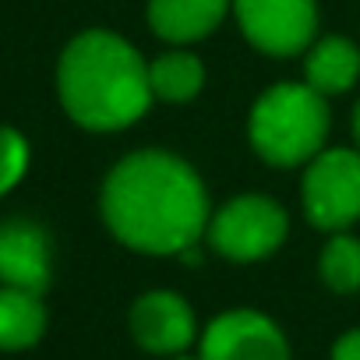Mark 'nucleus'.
<instances>
[{
  "label": "nucleus",
  "mask_w": 360,
  "mask_h": 360,
  "mask_svg": "<svg viewBox=\"0 0 360 360\" xmlns=\"http://www.w3.org/2000/svg\"><path fill=\"white\" fill-rule=\"evenodd\" d=\"M110 233L141 255H180L209 230V195L195 166L169 152H131L103 184Z\"/></svg>",
  "instance_id": "f257e3e1"
},
{
  "label": "nucleus",
  "mask_w": 360,
  "mask_h": 360,
  "mask_svg": "<svg viewBox=\"0 0 360 360\" xmlns=\"http://www.w3.org/2000/svg\"><path fill=\"white\" fill-rule=\"evenodd\" d=\"M57 89L68 117L89 131H120L145 117L155 99L148 64L127 39L103 29L68 43L57 68Z\"/></svg>",
  "instance_id": "f03ea898"
},
{
  "label": "nucleus",
  "mask_w": 360,
  "mask_h": 360,
  "mask_svg": "<svg viewBox=\"0 0 360 360\" xmlns=\"http://www.w3.org/2000/svg\"><path fill=\"white\" fill-rule=\"evenodd\" d=\"M328 134V106L318 89L307 82L272 85L251 110L248 138L269 166H300L311 162Z\"/></svg>",
  "instance_id": "7ed1b4c3"
},
{
  "label": "nucleus",
  "mask_w": 360,
  "mask_h": 360,
  "mask_svg": "<svg viewBox=\"0 0 360 360\" xmlns=\"http://www.w3.org/2000/svg\"><path fill=\"white\" fill-rule=\"evenodd\" d=\"M290 219L279 202L265 195H237L209 219V244L230 262L269 258L286 240Z\"/></svg>",
  "instance_id": "20e7f679"
},
{
  "label": "nucleus",
  "mask_w": 360,
  "mask_h": 360,
  "mask_svg": "<svg viewBox=\"0 0 360 360\" xmlns=\"http://www.w3.org/2000/svg\"><path fill=\"white\" fill-rule=\"evenodd\" d=\"M304 212L318 230H346L360 219V152L328 148L307 162Z\"/></svg>",
  "instance_id": "39448f33"
},
{
  "label": "nucleus",
  "mask_w": 360,
  "mask_h": 360,
  "mask_svg": "<svg viewBox=\"0 0 360 360\" xmlns=\"http://www.w3.org/2000/svg\"><path fill=\"white\" fill-rule=\"evenodd\" d=\"M244 39L269 57L304 53L318 29L314 0H233Z\"/></svg>",
  "instance_id": "423d86ee"
},
{
  "label": "nucleus",
  "mask_w": 360,
  "mask_h": 360,
  "mask_svg": "<svg viewBox=\"0 0 360 360\" xmlns=\"http://www.w3.org/2000/svg\"><path fill=\"white\" fill-rule=\"evenodd\" d=\"M202 360H290L276 321L258 311H226L202 335Z\"/></svg>",
  "instance_id": "0eeeda50"
},
{
  "label": "nucleus",
  "mask_w": 360,
  "mask_h": 360,
  "mask_svg": "<svg viewBox=\"0 0 360 360\" xmlns=\"http://www.w3.org/2000/svg\"><path fill=\"white\" fill-rule=\"evenodd\" d=\"M131 332L148 353H180L195 339V314L184 297L152 290L131 307Z\"/></svg>",
  "instance_id": "6e6552de"
},
{
  "label": "nucleus",
  "mask_w": 360,
  "mask_h": 360,
  "mask_svg": "<svg viewBox=\"0 0 360 360\" xmlns=\"http://www.w3.org/2000/svg\"><path fill=\"white\" fill-rule=\"evenodd\" d=\"M0 279L4 286L43 293L50 283V244L46 233L25 219L0 226Z\"/></svg>",
  "instance_id": "1a4fd4ad"
},
{
  "label": "nucleus",
  "mask_w": 360,
  "mask_h": 360,
  "mask_svg": "<svg viewBox=\"0 0 360 360\" xmlns=\"http://www.w3.org/2000/svg\"><path fill=\"white\" fill-rule=\"evenodd\" d=\"M233 8V0H148V25L159 39L184 46L205 39Z\"/></svg>",
  "instance_id": "9d476101"
},
{
  "label": "nucleus",
  "mask_w": 360,
  "mask_h": 360,
  "mask_svg": "<svg viewBox=\"0 0 360 360\" xmlns=\"http://www.w3.org/2000/svg\"><path fill=\"white\" fill-rule=\"evenodd\" d=\"M356 75H360V50L349 39L328 36L307 50L304 82L311 89H318L321 96H339V92L353 89Z\"/></svg>",
  "instance_id": "9b49d317"
},
{
  "label": "nucleus",
  "mask_w": 360,
  "mask_h": 360,
  "mask_svg": "<svg viewBox=\"0 0 360 360\" xmlns=\"http://www.w3.org/2000/svg\"><path fill=\"white\" fill-rule=\"evenodd\" d=\"M46 311L39 304V293L4 286L0 290V349H25L43 335Z\"/></svg>",
  "instance_id": "f8f14e48"
},
{
  "label": "nucleus",
  "mask_w": 360,
  "mask_h": 360,
  "mask_svg": "<svg viewBox=\"0 0 360 360\" xmlns=\"http://www.w3.org/2000/svg\"><path fill=\"white\" fill-rule=\"evenodd\" d=\"M148 82H152V96L166 99V103H188L202 92L205 85V68L195 53L184 50H169L162 57H155L148 64Z\"/></svg>",
  "instance_id": "ddd939ff"
},
{
  "label": "nucleus",
  "mask_w": 360,
  "mask_h": 360,
  "mask_svg": "<svg viewBox=\"0 0 360 360\" xmlns=\"http://www.w3.org/2000/svg\"><path fill=\"white\" fill-rule=\"evenodd\" d=\"M321 279L335 293L360 290V240L349 233H335L321 251Z\"/></svg>",
  "instance_id": "4468645a"
},
{
  "label": "nucleus",
  "mask_w": 360,
  "mask_h": 360,
  "mask_svg": "<svg viewBox=\"0 0 360 360\" xmlns=\"http://www.w3.org/2000/svg\"><path fill=\"white\" fill-rule=\"evenodd\" d=\"M29 166V145L18 131L0 127V195L11 191Z\"/></svg>",
  "instance_id": "2eb2a0df"
},
{
  "label": "nucleus",
  "mask_w": 360,
  "mask_h": 360,
  "mask_svg": "<svg viewBox=\"0 0 360 360\" xmlns=\"http://www.w3.org/2000/svg\"><path fill=\"white\" fill-rule=\"evenodd\" d=\"M332 360H360V328L346 332V335L332 346Z\"/></svg>",
  "instance_id": "dca6fc26"
},
{
  "label": "nucleus",
  "mask_w": 360,
  "mask_h": 360,
  "mask_svg": "<svg viewBox=\"0 0 360 360\" xmlns=\"http://www.w3.org/2000/svg\"><path fill=\"white\" fill-rule=\"evenodd\" d=\"M353 138H356V148H360V103L353 106Z\"/></svg>",
  "instance_id": "f3484780"
},
{
  "label": "nucleus",
  "mask_w": 360,
  "mask_h": 360,
  "mask_svg": "<svg viewBox=\"0 0 360 360\" xmlns=\"http://www.w3.org/2000/svg\"><path fill=\"white\" fill-rule=\"evenodd\" d=\"M173 360H202V356H184V353H176Z\"/></svg>",
  "instance_id": "a211bd4d"
}]
</instances>
